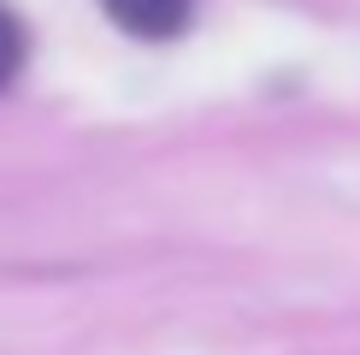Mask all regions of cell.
<instances>
[{
	"label": "cell",
	"instance_id": "6da1fadb",
	"mask_svg": "<svg viewBox=\"0 0 360 355\" xmlns=\"http://www.w3.org/2000/svg\"><path fill=\"white\" fill-rule=\"evenodd\" d=\"M112 24H124L130 36H148V42H166L189 24L195 0H101Z\"/></svg>",
	"mask_w": 360,
	"mask_h": 355
},
{
	"label": "cell",
	"instance_id": "7a4b0ae2",
	"mask_svg": "<svg viewBox=\"0 0 360 355\" xmlns=\"http://www.w3.org/2000/svg\"><path fill=\"white\" fill-rule=\"evenodd\" d=\"M18 66H24V24L12 6H0V89L18 77Z\"/></svg>",
	"mask_w": 360,
	"mask_h": 355
}]
</instances>
